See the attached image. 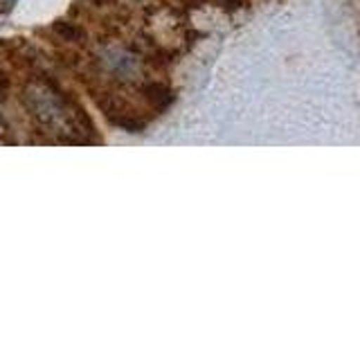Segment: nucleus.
<instances>
[{
    "mask_svg": "<svg viewBox=\"0 0 360 338\" xmlns=\"http://www.w3.org/2000/svg\"><path fill=\"white\" fill-rule=\"evenodd\" d=\"M9 88H11V77L0 68V97H5Z\"/></svg>",
    "mask_w": 360,
    "mask_h": 338,
    "instance_id": "4",
    "label": "nucleus"
},
{
    "mask_svg": "<svg viewBox=\"0 0 360 338\" xmlns=\"http://www.w3.org/2000/svg\"><path fill=\"white\" fill-rule=\"evenodd\" d=\"M140 95L153 113H165L176 101V90L165 82H144Z\"/></svg>",
    "mask_w": 360,
    "mask_h": 338,
    "instance_id": "2",
    "label": "nucleus"
},
{
    "mask_svg": "<svg viewBox=\"0 0 360 338\" xmlns=\"http://www.w3.org/2000/svg\"><path fill=\"white\" fill-rule=\"evenodd\" d=\"M90 95L95 97L97 108L104 113V118L122 131L129 133H144L146 129V118L140 111H135L129 101H124L120 95H115L108 88H88Z\"/></svg>",
    "mask_w": 360,
    "mask_h": 338,
    "instance_id": "1",
    "label": "nucleus"
},
{
    "mask_svg": "<svg viewBox=\"0 0 360 338\" xmlns=\"http://www.w3.org/2000/svg\"><path fill=\"white\" fill-rule=\"evenodd\" d=\"M214 3H217L219 7H223V9H228V11L243 7V0H214Z\"/></svg>",
    "mask_w": 360,
    "mask_h": 338,
    "instance_id": "5",
    "label": "nucleus"
},
{
    "mask_svg": "<svg viewBox=\"0 0 360 338\" xmlns=\"http://www.w3.org/2000/svg\"><path fill=\"white\" fill-rule=\"evenodd\" d=\"M52 34L56 39H61L65 43H72V45H84L88 34L86 30L79 25V23H72V20H54L52 23Z\"/></svg>",
    "mask_w": 360,
    "mask_h": 338,
    "instance_id": "3",
    "label": "nucleus"
}]
</instances>
